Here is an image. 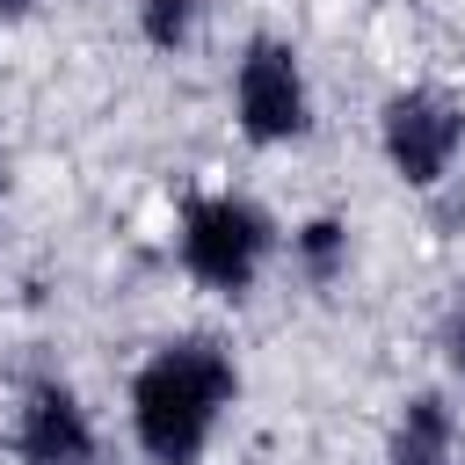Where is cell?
<instances>
[{
  "label": "cell",
  "instance_id": "obj_4",
  "mask_svg": "<svg viewBox=\"0 0 465 465\" xmlns=\"http://www.w3.org/2000/svg\"><path fill=\"white\" fill-rule=\"evenodd\" d=\"M378 153L385 167L407 182V189H436L450 182L458 153H465V102L414 80V87H392L378 102Z\"/></svg>",
  "mask_w": 465,
  "mask_h": 465
},
{
  "label": "cell",
  "instance_id": "obj_7",
  "mask_svg": "<svg viewBox=\"0 0 465 465\" xmlns=\"http://www.w3.org/2000/svg\"><path fill=\"white\" fill-rule=\"evenodd\" d=\"M356 262V240H349V218L341 211H312L291 225V269L312 283V291H334Z\"/></svg>",
  "mask_w": 465,
  "mask_h": 465
},
{
  "label": "cell",
  "instance_id": "obj_9",
  "mask_svg": "<svg viewBox=\"0 0 465 465\" xmlns=\"http://www.w3.org/2000/svg\"><path fill=\"white\" fill-rule=\"evenodd\" d=\"M443 356H450V363L465 371V298H458V305L443 312Z\"/></svg>",
  "mask_w": 465,
  "mask_h": 465
},
{
  "label": "cell",
  "instance_id": "obj_10",
  "mask_svg": "<svg viewBox=\"0 0 465 465\" xmlns=\"http://www.w3.org/2000/svg\"><path fill=\"white\" fill-rule=\"evenodd\" d=\"M29 7H36V0H0V22H22Z\"/></svg>",
  "mask_w": 465,
  "mask_h": 465
},
{
  "label": "cell",
  "instance_id": "obj_3",
  "mask_svg": "<svg viewBox=\"0 0 465 465\" xmlns=\"http://www.w3.org/2000/svg\"><path fill=\"white\" fill-rule=\"evenodd\" d=\"M232 124L262 153L312 138V80H305V58H298L291 36L262 29V36L240 44V58H232Z\"/></svg>",
  "mask_w": 465,
  "mask_h": 465
},
{
  "label": "cell",
  "instance_id": "obj_1",
  "mask_svg": "<svg viewBox=\"0 0 465 465\" xmlns=\"http://www.w3.org/2000/svg\"><path fill=\"white\" fill-rule=\"evenodd\" d=\"M240 400V363L218 334H174L131 371V443L145 465H203Z\"/></svg>",
  "mask_w": 465,
  "mask_h": 465
},
{
  "label": "cell",
  "instance_id": "obj_8",
  "mask_svg": "<svg viewBox=\"0 0 465 465\" xmlns=\"http://www.w3.org/2000/svg\"><path fill=\"white\" fill-rule=\"evenodd\" d=\"M131 22H138V44L160 51V58H182L203 29V0H131Z\"/></svg>",
  "mask_w": 465,
  "mask_h": 465
},
{
  "label": "cell",
  "instance_id": "obj_6",
  "mask_svg": "<svg viewBox=\"0 0 465 465\" xmlns=\"http://www.w3.org/2000/svg\"><path fill=\"white\" fill-rule=\"evenodd\" d=\"M385 465H458V407L450 392L421 385L400 400L392 429H385Z\"/></svg>",
  "mask_w": 465,
  "mask_h": 465
},
{
  "label": "cell",
  "instance_id": "obj_5",
  "mask_svg": "<svg viewBox=\"0 0 465 465\" xmlns=\"http://www.w3.org/2000/svg\"><path fill=\"white\" fill-rule=\"evenodd\" d=\"M7 443H15V465H109L102 429H94L87 400L65 378H29L22 385Z\"/></svg>",
  "mask_w": 465,
  "mask_h": 465
},
{
  "label": "cell",
  "instance_id": "obj_2",
  "mask_svg": "<svg viewBox=\"0 0 465 465\" xmlns=\"http://www.w3.org/2000/svg\"><path fill=\"white\" fill-rule=\"evenodd\" d=\"M276 247H283V225L254 196H240V189H196V196H182L174 254H182L189 283H203L218 298H247L269 276Z\"/></svg>",
  "mask_w": 465,
  "mask_h": 465
},
{
  "label": "cell",
  "instance_id": "obj_11",
  "mask_svg": "<svg viewBox=\"0 0 465 465\" xmlns=\"http://www.w3.org/2000/svg\"><path fill=\"white\" fill-rule=\"evenodd\" d=\"M0 196H7V153H0Z\"/></svg>",
  "mask_w": 465,
  "mask_h": 465
}]
</instances>
